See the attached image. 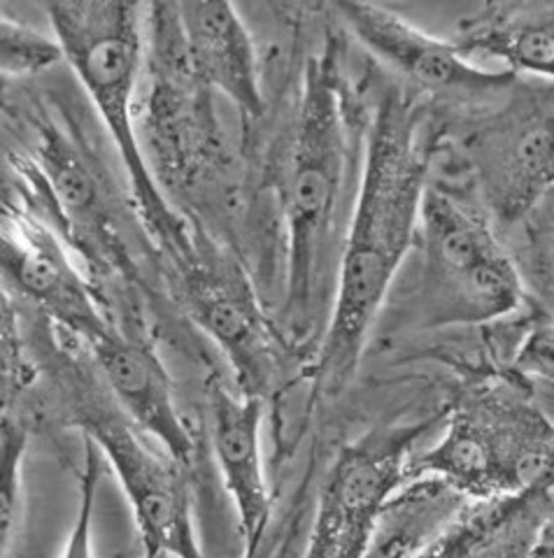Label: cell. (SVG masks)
Wrapping results in <instances>:
<instances>
[{"label":"cell","instance_id":"14","mask_svg":"<svg viewBox=\"0 0 554 558\" xmlns=\"http://www.w3.org/2000/svg\"><path fill=\"white\" fill-rule=\"evenodd\" d=\"M189 65L207 89H217L248 117L264 112L258 63L250 33L233 5L221 0L176 3Z\"/></svg>","mask_w":554,"mask_h":558},{"label":"cell","instance_id":"7","mask_svg":"<svg viewBox=\"0 0 554 558\" xmlns=\"http://www.w3.org/2000/svg\"><path fill=\"white\" fill-rule=\"evenodd\" d=\"M73 424L103 451L131 502L145 551L205 558L198 545L184 468L145 442L117 403L82 393Z\"/></svg>","mask_w":554,"mask_h":558},{"label":"cell","instance_id":"13","mask_svg":"<svg viewBox=\"0 0 554 558\" xmlns=\"http://www.w3.org/2000/svg\"><path fill=\"white\" fill-rule=\"evenodd\" d=\"M264 398L210 389V435L224 486L236 505L245 558H256L268 519L270 494L262 463Z\"/></svg>","mask_w":554,"mask_h":558},{"label":"cell","instance_id":"2","mask_svg":"<svg viewBox=\"0 0 554 558\" xmlns=\"http://www.w3.org/2000/svg\"><path fill=\"white\" fill-rule=\"evenodd\" d=\"M336 38L328 33L322 51L305 61L282 180L287 229L282 319L299 333L315 319L328 272H338L348 235V203L354 205L361 174L357 172L359 124L342 80Z\"/></svg>","mask_w":554,"mask_h":558},{"label":"cell","instance_id":"17","mask_svg":"<svg viewBox=\"0 0 554 558\" xmlns=\"http://www.w3.org/2000/svg\"><path fill=\"white\" fill-rule=\"evenodd\" d=\"M26 451V428L3 414V449H0V537L3 554L14 539V526L20 519V486H22V459Z\"/></svg>","mask_w":554,"mask_h":558},{"label":"cell","instance_id":"16","mask_svg":"<svg viewBox=\"0 0 554 558\" xmlns=\"http://www.w3.org/2000/svg\"><path fill=\"white\" fill-rule=\"evenodd\" d=\"M0 59H3L5 77H28L57 65L65 59V54L57 38H49V35L3 14V22H0Z\"/></svg>","mask_w":554,"mask_h":558},{"label":"cell","instance_id":"11","mask_svg":"<svg viewBox=\"0 0 554 558\" xmlns=\"http://www.w3.org/2000/svg\"><path fill=\"white\" fill-rule=\"evenodd\" d=\"M184 301L196 324L233 365L242 393L266 398L277 379L275 338L252 295L198 264L180 266Z\"/></svg>","mask_w":554,"mask_h":558},{"label":"cell","instance_id":"19","mask_svg":"<svg viewBox=\"0 0 554 558\" xmlns=\"http://www.w3.org/2000/svg\"><path fill=\"white\" fill-rule=\"evenodd\" d=\"M143 558H172V556H168V554H154V551H145V556Z\"/></svg>","mask_w":554,"mask_h":558},{"label":"cell","instance_id":"9","mask_svg":"<svg viewBox=\"0 0 554 558\" xmlns=\"http://www.w3.org/2000/svg\"><path fill=\"white\" fill-rule=\"evenodd\" d=\"M334 10L363 49L404 77L414 94L498 98L517 80L510 70L496 73L475 65L455 40L436 38L389 8L342 0Z\"/></svg>","mask_w":554,"mask_h":558},{"label":"cell","instance_id":"12","mask_svg":"<svg viewBox=\"0 0 554 558\" xmlns=\"http://www.w3.org/2000/svg\"><path fill=\"white\" fill-rule=\"evenodd\" d=\"M92 352L115 403L131 422L149 433L184 470L192 465L196 445L178 410L170 377L154 349L115 328L108 338L92 347Z\"/></svg>","mask_w":554,"mask_h":558},{"label":"cell","instance_id":"3","mask_svg":"<svg viewBox=\"0 0 554 558\" xmlns=\"http://www.w3.org/2000/svg\"><path fill=\"white\" fill-rule=\"evenodd\" d=\"M47 14L65 61L89 92L103 124L112 135L149 233L164 244L178 266L189 264L194 252L192 240L154 180L133 124L131 102L143 65V5L65 0L47 5Z\"/></svg>","mask_w":554,"mask_h":558},{"label":"cell","instance_id":"4","mask_svg":"<svg viewBox=\"0 0 554 558\" xmlns=\"http://www.w3.org/2000/svg\"><path fill=\"white\" fill-rule=\"evenodd\" d=\"M420 268L410 301L418 328L478 326L513 317L525 279L482 207L431 184L420 217Z\"/></svg>","mask_w":554,"mask_h":558},{"label":"cell","instance_id":"15","mask_svg":"<svg viewBox=\"0 0 554 558\" xmlns=\"http://www.w3.org/2000/svg\"><path fill=\"white\" fill-rule=\"evenodd\" d=\"M455 45L469 59H498L517 77L554 84V3L484 8L461 24Z\"/></svg>","mask_w":554,"mask_h":558},{"label":"cell","instance_id":"6","mask_svg":"<svg viewBox=\"0 0 554 558\" xmlns=\"http://www.w3.org/2000/svg\"><path fill=\"white\" fill-rule=\"evenodd\" d=\"M461 156L496 229L525 223L554 194V84L517 77L463 126Z\"/></svg>","mask_w":554,"mask_h":558},{"label":"cell","instance_id":"10","mask_svg":"<svg viewBox=\"0 0 554 558\" xmlns=\"http://www.w3.org/2000/svg\"><path fill=\"white\" fill-rule=\"evenodd\" d=\"M3 272L16 293L89 347L115 330L59 242L33 221L14 217L10 223L5 219Z\"/></svg>","mask_w":554,"mask_h":558},{"label":"cell","instance_id":"18","mask_svg":"<svg viewBox=\"0 0 554 558\" xmlns=\"http://www.w3.org/2000/svg\"><path fill=\"white\" fill-rule=\"evenodd\" d=\"M103 468L106 459L98 445L89 438H84V468L80 480V502H77V517L75 526L68 535V543L61 558H94V510H96V496L103 477Z\"/></svg>","mask_w":554,"mask_h":558},{"label":"cell","instance_id":"5","mask_svg":"<svg viewBox=\"0 0 554 558\" xmlns=\"http://www.w3.org/2000/svg\"><path fill=\"white\" fill-rule=\"evenodd\" d=\"M408 480H438L480 502L554 484V424L508 387L469 389L447 414L438 445L410 453Z\"/></svg>","mask_w":554,"mask_h":558},{"label":"cell","instance_id":"20","mask_svg":"<svg viewBox=\"0 0 554 558\" xmlns=\"http://www.w3.org/2000/svg\"><path fill=\"white\" fill-rule=\"evenodd\" d=\"M550 287H554V279H552V282H550Z\"/></svg>","mask_w":554,"mask_h":558},{"label":"cell","instance_id":"8","mask_svg":"<svg viewBox=\"0 0 554 558\" xmlns=\"http://www.w3.org/2000/svg\"><path fill=\"white\" fill-rule=\"evenodd\" d=\"M426 424L373 430L348 445L322 482L303 558H369L377 521L398 486Z\"/></svg>","mask_w":554,"mask_h":558},{"label":"cell","instance_id":"1","mask_svg":"<svg viewBox=\"0 0 554 558\" xmlns=\"http://www.w3.org/2000/svg\"><path fill=\"white\" fill-rule=\"evenodd\" d=\"M443 135L426 100L404 86L383 84L363 137V163L336 272L332 319L317 349V398L338 396L359 368L394 279L418 242L429 172Z\"/></svg>","mask_w":554,"mask_h":558}]
</instances>
